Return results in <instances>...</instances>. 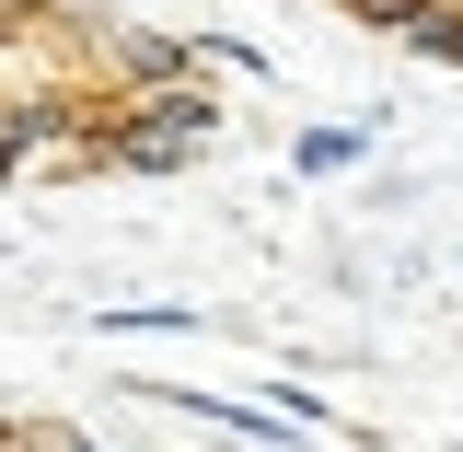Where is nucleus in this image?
I'll return each instance as SVG.
<instances>
[{"label":"nucleus","mask_w":463,"mask_h":452,"mask_svg":"<svg viewBox=\"0 0 463 452\" xmlns=\"http://www.w3.org/2000/svg\"><path fill=\"white\" fill-rule=\"evenodd\" d=\"M417 12L429 0H359V24H383V35H417Z\"/></svg>","instance_id":"nucleus-5"},{"label":"nucleus","mask_w":463,"mask_h":452,"mask_svg":"<svg viewBox=\"0 0 463 452\" xmlns=\"http://www.w3.org/2000/svg\"><path fill=\"white\" fill-rule=\"evenodd\" d=\"M47 452H93V441H47Z\"/></svg>","instance_id":"nucleus-6"},{"label":"nucleus","mask_w":463,"mask_h":452,"mask_svg":"<svg viewBox=\"0 0 463 452\" xmlns=\"http://www.w3.org/2000/svg\"><path fill=\"white\" fill-rule=\"evenodd\" d=\"M185 58H197V47H163V35H116V70H128V82H174Z\"/></svg>","instance_id":"nucleus-3"},{"label":"nucleus","mask_w":463,"mask_h":452,"mask_svg":"<svg viewBox=\"0 0 463 452\" xmlns=\"http://www.w3.org/2000/svg\"><path fill=\"white\" fill-rule=\"evenodd\" d=\"M405 47H417V58H452V70H463V0H429Z\"/></svg>","instance_id":"nucleus-4"},{"label":"nucleus","mask_w":463,"mask_h":452,"mask_svg":"<svg viewBox=\"0 0 463 452\" xmlns=\"http://www.w3.org/2000/svg\"><path fill=\"white\" fill-rule=\"evenodd\" d=\"M221 128H232V116H221V93H163V105L116 116L93 151H105V163H128V174H174V163H197Z\"/></svg>","instance_id":"nucleus-1"},{"label":"nucleus","mask_w":463,"mask_h":452,"mask_svg":"<svg viewBox=\"0 0 463 452\" xmlns=\"http://www.w3.org/2000/svg\"><path fill=\"white\" fill-rule=\"evenodd\" d=\"M359 151H371V128H301V151H289V163H301V174H347Z\"/></svg>","instance_id":"nucleus-2"}]
</instances>
